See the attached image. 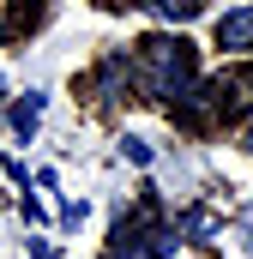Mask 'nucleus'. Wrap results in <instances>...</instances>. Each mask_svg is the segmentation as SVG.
<instances>
[{"label": "nucleus", "mask_w": 253, "mask_h": 259, "mask_svg": "<svg viewBox=\"0 0 253 259\" xmlns=\"http://www.w3.org/2000/svg\"><path fill=\"white\" fill-rule=\"evenodd\" d=\"M133 78L151 103H187L193 97V42L187 36H145Z\"/></svg>", "instance_id": "obj_1"}, {"label": "nucleus", "mask_w": 253, "mask_h": 259, "mask_svg": "<svg viewBox=\"0 0 253 259\" xmlns=\"http://www.w3.org/2000/svg\"><path fill=\"white\" fill-rule=\"evenodd\" d=\"M217 49H253V6H235L217 18Z\"/></svg>", "instance_id": "obj_2"}, {"label": "nucleus", "mask_w": 253, "mask_h": 259, "mask_svg": "<svg viewBox=\"0 0 253 259\" xmlns=\"http://www.w3.org/2000/svg\"><path fill=\"white\" fill-rule=\"evenodd\" d=\"M36 127H43V91H30V97L12 109V133H18V139H30Z\"/></svg>", "instance_id": "obj_3"}, {"label": "nucleus", "mask_w": 253, "mask_h": 259, "mask_svg": "<svg viewBox=\"0 0 253 259\" xmlns=\"http://www.w3.org/2000/svg\"><path fill=\"white\" fill-rule=\"evenodd\" d=\"M175 229H181V235H217V217H211L205 205H193V211L175 217Z\"/></svg>", "instance_id": "obj_4"}, {"label": "nucleus", "mask_w": 253, "mask_h": 259, "mask_svg": "<svg viewBox=\"0 0 253 259\" xmlns=\"http://www.w3.org/2000/svg\"><path fill=\"white\" fill-rule=\"evenodd\" d=\"M121 157L126 163H151V145L145 139H121Z\"/></svg>", "instance_id": "obj_5"}, {"label": "nucleus", "mask_w": 253, "mask_h": 259, "mask_svg": "<svg viewBox=\"0 0 253 259\" xmlns=\"http://www.w3.org/2000/svg\"><path fill=\"white\" fill-rule=\"evenodd\" d=\"M157 6H163L169 18H193V12H199V0H157Z\"/></svg>", "instance_id": "obj_6"}, {"label": "nucleus", "mask_w": 253, "mask_h": 259, "mask_svg": "<svg viewBox=\"0 0 253 259\" xmlns=\"http://www.w3.org/2000/svg\"><path fill=\"white\" fill-rule=\"evenodd\" d=\"M241 241H247V247H253V205H247V211H241Z\"/></svg>", "instance_id": "obj_7"}, {"label": "nucleus", "mask_w": 253, "mask_h": 259, "mask_svg": "<svg viewBox=\"0 0 253 259\" xmlns=\"http://www.w3.org/2000/svg\"><path fill=\"white\" fill-rule=\"evenodd\" d=\"M30 259H55V253H49V247H36V253H30Z\"/></svg>", "instance_id": "obj_8"}, {"label": "nucleus", "mask_w": 253, "mask_h": 259, "mask_svg": "<svg viewBox=\"0 0 253 259\" xmlns=\"http://www.w3.org/2000/svg\"><path fill=\"white\" fill-rule=\"evenodd\" d=\"M247 151H253V133H247Z\"/></svg>", "instance_id": "obj_9"}, {"label": "nucleus", "mask_w": 253, "mask_h": 259, "mask_svg": "<svg viewBox=\"0 0 253 259\" xmlns=\"http://www.w3.org/2000/svg\"><path fill=\"white\" fill-rule=\"evenodd\" d=\"M0 42H6V30H0Z\"/></svg>", "instance_id": "obj_10"}]
</instances>
